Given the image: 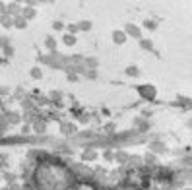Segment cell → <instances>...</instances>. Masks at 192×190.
<instances>
[{
	"label": "cell",
	"mask_w": 192,
	"mask_h": 190,
	"mask_svg": "<svg viewBox=\"0 0 192 190\" xmlns=\"http://www.w3.org/2000/svg\"><path fill=\"white\" fill-rule=\"evenodd\" d=\"M31 78H35V80H41V78H43V72L39 70V68H31Z\"/></svg>",
	"instance_id": "cell-12"
},
{
	"label": "cell",
	"mask_w": 192,
	"mask_h": 190,
	"mask_svg": "<svg viewBox=\"0 0 192 190\" xmlns=\"http://www.w3.org/2000/svg\"><path fill=\"white\" fill-rule=\"evenodd\" d=\"M6 12V6H4V2H0V14H4Z\"/></svg>",
	"instance_id": "cell-19"
},
{
	"label": "cell",
	"mask_w": 192,
	"mask_h": 190,
	"mask_svg": "<svg viewBox=\"0 0 192 190\" xmlns=\"http://www.w3.org/2000/svg\"><path fill=\"white\" fill-rule=\"evenodd\" d=\"M45 47H47L49 51L55 52V51H56V41L52 39V37H47V39H45Z\"/></svg>",
	"instance_id": "cell-8"
},
{
	"label": "cell",
	"mask_w": 192,
	"mask_h": 190,
	"mask_svg": "<svg viewBox=\"0 0 192 190\" xmlns=\"http://www.w3.org/2000/svg\"><path fill=\"white\" fill-rule=\"evenodd\" d=\"M140 47H142L144 51H153V43L149 39H142L140 41Z\"/></svg>",
	"instance_id": "cell-9"
},
{
	"label": "cell",
	"mask_w": 192,
	"mask_h": 190,
	"mask_svg": "<svg viewBox=\"0 0 192 190\" xmlns=\"http://www.w3.org/2000/svg\"><path fill=\"white\" fill-rule=\"evenodd\" d=\"M113 43L115 45H124L126 43V33L124 31H113Z\"/></svg>",
	"instance_id": "cell-4"
},
{
	"label": "cell",
	"mask_w": 192,
	"mask_h": 190,
	"mask_svg": "<svg viewBox=\"0 0 192 190\" xmlns=\"http://www.w3.org/2000/svg\"><path fill=\"white\" fill-rule=\"evenodd\" d=\"M21 16H23L25 19H31V18H35V10H33V6H27V8H23V12H21Z\"/></svg>",
	"instance_id": "cell-7"
},
{
	"label": "cell",
	"mask_w": 192,
	"mask_h": 190,
	"mask_svg": "<svg viewBox=\"0 0 192 190\" xmlns=\"http://www.w3.org/2000/svg\"><path fill=\"white\" fill-rule=\"evenodd\" d=\"M138 93L146 99H153L155 97V87L153 86H138Z\"/></svg>",
	"instance_id": "cell-1"
},
{
	"label": "cell",
	"mask_w": 192,
	"mask_h": 190,
	"mask_svg": "<svg viewBox=\"0 0 192 190\" xmlns=\"http://www.w3.org/2000/svg\"><path fill=\"white\" fill-rule=\"evenodd\" d=\"M12 25H16L18 29H25V25H27V19H25L21 14H16V16H14V22H12Z\"/></svg>",
	"instance_id": "cell-3"
},
{
	"label": "cell",
	"mask_w": 192,
	"mask_h": 190,
	"mask_svg": "<svg viewBox=\"0 0 192 190\" xmlns=\"http://www.w3.org/2000/svg\"><path fill=\"white\" fill-rule=\"evenodd\" d=\"M78 29L89 31V29H91V22H89V19H84V22H80V23H78Z\"/></svg>",
	"instance_id": "cell-10"
},
{
	"label": "cell",
	"mask_w": 192,
	"mask_h": 190,
	"mask_svg": "<svg viewBox=\"0 0 192 190\" xmlns=\"http://www.w3.org/2000/svg\"><path fill=\"white\" fill-rule=\"evenodd\" d=\"M78 31H80V29H78V25H68V33H72V35H76V33H78Z\"/></svg>",
	"instance_id": "cell-14"
},
{
	"label": "cell",
	"mask_w": 192,
	"mask_h": 190,
	"mask_svg": "<svg viewBox=\"0 0 192 190\" xmlns=\"http://www.w3.org/2000/svg\"><path fill=\"white\" fill-rule=\"evenodd\" d=\"M23 2L27 4V6H35V4H37V0H23Z\"/></svg>",
	"instance_id": "cell-18"
},
{
	"label": "cell",
	"mask_w": 192,
	"mask_h": 190,
	"mask_svg": "<svg viewBox=\"0 0 192 190\" xmlns=\"http://www.w3.org/2000/svg\"><path fill=\"white\" fill-rule=\"evenodd\" d=\"M0 2H2V0H0Z\"/></svg>",
	"instance_id": "cell-21"
},
{
	"label": "cell",
	"mask_w": 192,
	"mask_h": 190,
	"mask_svg": "<svg viewBox=\"0 0 192 190\" xmlns=\"http://www.w3.org/2000/svg\"><path fill=\"white\" fill-rule=\"evenodd\" d=\"M12 16H8V14H0V25L2 27H12Z\"/></svg>",
	"instance_id": "cell-6"
},
{
	"label": "cell",
	"mask_w": 192,
	"mask_h": 190,
	"mask_svg": "<svg viewBox=\"0 0 192 190\" xmlns=\"http://www.w3.org/2000/svg\"><path fill=\"white\" fill-rule=\"evenodd\" d=\"M62 43L66 45V47H74V45H76V35H72V33H64Z\"/></svg>",
	"instance_id": "cell-5"
},
{
	"label": "cell",
	"mask_w": 192,
	"mask_h": 190,
	"mask_svg": "<svg viewBox=\"0 0 192 190\" xmlns=\"http://www.w3.org/2000/svg\"><path fill=\"white\" fill-rule=\"evenodd\" d=\"M52 27H55L56 31H62L64 29V23L62 22H55V23H52Z\"/></svg>",
	"instance_id": "cell-15"
},
{
	"label": "cell",
	"mask_w": 192,
	"mask_h": 190,
	"mask_svg": "<svg viewBox=\"0 0 192 190\" xmlns=\"http://www.w3.org/2000/svg\"><path fill=\"white\" fill-rule=\"evenodd\" d=\"M85 64L89 68H97V58H85Z\"/></svg>",
	"instance_id": "cell-13"
},
{
	"label": "cell",
	"mask_w": 192,
	"mask_h": 190,
	"mask_svg": "<svg viewBox=\"0 0 192 190\" xmlns=\"http://www.w3.org/2000/svg\"><path fill=\"white\" fill-rule=\"evenodd\" d=\"M6 10H8V12H10V14H14V12H18V4H10V6H8Z\"/></svg>",
	"instance_id": "cell-16"
},
{
	"label": "cell",
	"mask_w": 192,
	"mask_h": 190,
	"mask_svg": "<svg viewBox=\"0 0 192 190\" xmlns=\"http://www.w3.org/2000/svg\"><path fill=\"white\" fill-rule=\"evenodd\" d=\"M126 35L140 39V37H142V29L138 27V25H134V23H126Z\"/></svg>",
	"instance_id": "cell-2"
},
{
	"label": "cell",
	"mask_w": 192,
	"mask_h": 190,
	"mask_svg": "<svg viewBox=\"0 0 192 190\" xmlns=\"http://www.w3.org/2000/svg\"><path fill=\"white\" fill-rule=\"evenodd\" d=\"M126 74H128V76H132V78H136V76H140V70H138L136 66H128L126 68Z\"/></svg>",
	"instance_id": "cell-11"
},
{
	"label": "cell",
	"mask_w": 192,
	"mask_h": 190,
	"mask_svg": "<svg viewBox=\"0 0 192 190\" xmlns=\"http://www.w3.org/2000/svg\"><path fill=\"white\" fill-rule=\"evenodd\" d=\"M68 80H70V82H78V74L76 72H70V74H68Z\"/></svg>",
	"instance_id": "cell-17"
},
{
	"label": "cell",
	"mask_w": 192,
	"mask_h": 190,
	"mask_svg": "<svg viewBox=\"0 0 192 190\" xmlns=\"http://www.w3.org/2000/svg\"><path fill=\"white\" fill-rule=\"evenodd\" d=\"M16 2H23V0H16Z\"/></svg>",
	"instance_id": "cell-20"
}]
</instances>
